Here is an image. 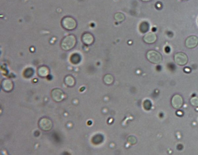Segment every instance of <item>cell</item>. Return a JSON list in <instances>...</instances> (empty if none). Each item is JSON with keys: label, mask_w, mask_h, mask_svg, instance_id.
Here are the masks:
<instances>
[{"label": "cell", "mask_w": 198, "mask_h": 155, "mask_svg": "<svg viewBox=\"0 0 198 155\" xmlns=\"http://www.w3.org/2000/svg\"><path fill=\"white\" fill-rule=\"evenodd\" d=\"M64 82L67 86H73L75 84V80L71 76H67L64 79Z\"/></svg>", "instance_id": "obj_13"}, {"label": "cell", "mask_w": 198, "mask_h": 155, "mask_svg": "<svg viewBox=\"0 0 198 155\" xmlns=\"http://www.w3.org/2000/svg\"><path fill=\"white\" fill-rule=\"evenodd\" d=\"M147 58L152 63L158 64L161 63L162 57L161 55L155 51H150L147 54Z\"/></svg>", "instance_id": "obj_3"}, {"label": "cell", "mask_w": 198, "mask_h": 155, "mask_svg": "<svg viewBox=\"0 0 198 155\" xmlns=\"http://www.w3.org/2000/svg\"><path fill=\"white\" fill-rule=\"evenodd\" d=\"M49 73V71L48 67H39L38 70V73L39 76L41 77L47 76Z\"/></svg>", "instance_id": "obj_12"}, {"label": "cell", "mask_w": 198, "mask_h": 155, "mask_svg": "<svg viewBox=\"0 0 198 155\" xmlns=\"http://www.w3.org/2000/svg\"><path fill=\"white\" fill-rule=\"evenodd\" d=\"M76 43V39L73 35L65 37L61 43V47L64 50L68 51L75 47Z\"/></svg>", "instance_id": "obj_1"}, {"label": "cell", "mask_w": 198, "mask_h": 155, "mask_svg": "<svg viewBox=\"0 0 198 155\" xmlns=\"http://www.w3.org/2000/svg\"><path fill=\"white\" fill-rule=\"evenodd\" d=\"M82 40L85 44L89 45L93 43L94 39L92 34L89 33H85L82 36Z\"/></svg>", "instance_id": "obj_9"}, {"label": "cell", "mask_w": 198, "mask_h": 155, "mask_svg": "<svg viewBox=\"0 0 198 155\" xmlns=\"http://www.w3.org/2000/svg\"><path fill=\"white\" fill-rule=\"evenodd\" d=\"M198 44V38L195 36H191L186 39V46L189 48H194Z\"/></svg>", "instance_id": "obj_8"}, {"label": "cell", "mask_w": 198, "mask_h": 155, "mask_svg": "<svg viewBox=\"0 0 198 155\" xmlns=\"http://www.w3.org/2000/svg\"><path fill=\"white\" fill-rule=\"evenodd\" d=\"M174 59L176 63L180 66H184L188 62L187 55L183 53H177L174 56Z\"/></svg>", "instance_id": "obj_5"}, {"label": "cell", "mask_w": 198, "mask_h": 155, "mask_svg": "<svg viewBox=\"0 0 198 155\" xmlns=\"http://www.w3.org/2000/svg\"><path fill=\"white\" fill-rule=\"evenodd\" d=\"M128 141L130 144H134L136 142V139L133 136H130L128 139Z\"/></svg>", "instance_id": "obj_16"}, {"label": "cell", "mask_w": 198, "mask_h": 155, "mask_svg": "<svg viewBox=\"0 0 198 155\" xmlns=\"http://www.w3.org/2000/svg\"><path fill=\"white\" fill-rule=\"evenodd\" d=\"M62 24L64 29L68 31H72L75 28L77 23L73 18L66 17L62 19Z\"/></svg>", "instance_id": "obj_2"}, {"label": "cell", "mask_w": 198, "mask_h": 155, "mask_svg": "<svg viewBox=\"0 0 198 155\" xmlns=\"http://www.w3.org/2000/svg\"><path fill=\"white\" fill-rule=\"evenodd\" d=\"M2 86L3 90L6 92H9L13 89V83L10 80H4L2 83Z\"/></svg>", "instance_id": "obj_10"}, {"label": "cell", "mask_w": 198, "mask_h": 155, "mask_svg": "<svg viewBox=\"0 0 198 155\" xmlns=\"http://www.w3.org/2000/svg\"><path fill=\"white\" fill-rule=\"evenodd\" d=\"M156 36L155 34L153 33H149L144 36V40L147 43H153L156 41Z\"/></svg>", "instance_id": "obj_11"}, {"label": "cell", "mask_w": 198, "mask_h": 155, "mask_svg": "<svg viewBox=\"0 0 198 155\" xmlns=\"http://www.w3.org/2000/svg\"><path fill=\"white\" fill-rule=\"evenodd\" d=\"M39 126L42 130L49 131L51 129L53 126V124L50 119L47 118H43L39 121Z\"/></svg>", "instance_id": "obj_4"}, {"label": "cell", "mask_w": 198, "mask_h": 155, "mask_svg": "<svg viewBox=\"0 0 198 155\" xmlns=\"http://www.w3.org/2000/svg\"><path fill=\"white\" fill-rule=\"evenodd\" d=\"M191 103L193 106L198 107V97H193L191 99Z\"/></svg>", "instance_id": "obj_15"}, {"label": "cell", "mask_w": 198, "mask_h": 155, "mask_svg": "<svg viewBox=\"0 0 198 155\" xmlns=\"http://www.w3.org/2000/svg\"><path fill=\"white\" fill-rule=\"evenodd\" d=\"M103 80H104L105 83L107 84H111L113 82L114 78H113V77L111 75H107L105 76Z\"/></svg>", "instance_id": "obj_14"}, {"label": "cell", "mask_w": 198, "mask_h": 155, "mask_svg": "<svg viewBox=\"0 0 198 155\" xmlns=\"http://www.w3.org/2000/svg\"><path fill=\"white\" fill-rule=\"evenodd\" d=\"M52 97L55 101L61 102L64 98V94L61 90L55 89L52 91Z\"/></svg>", "instance_id": "obj_6"}, {"label": "cell", "mask_w": 198, "mask_h": 155, "mask_svg": "<svg viewBox=\"0 0 198 155\" xmlns=\"http://www.w3.org/2000/svg\"><path fill=\"white\" fill-rule=\"evenodd\" d=\"M183 99L179 95H176L173 96L172 99V105L174 108H180L183 105Z\"/></svg>", "instance_id": "obj_7"}]
</instances>
